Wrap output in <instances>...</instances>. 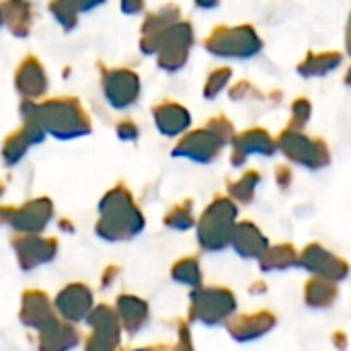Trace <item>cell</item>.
I'll use <instances>...</instances> for the list:
<instances>
[{"label": "cell", "instance_id": "cell-18", "mask_svg": "<svg viewBox=\"0 0 351 351\" xmlns=\"http://www.w3.org/2000/svg\"><path fill=\"white\" fill-rule=\"evenodd\" d=\"M119 8L128 16L142 14L146 10V0H119Z\"/></svg>", "mask_w": 351, "mask_h": 351}, {"label": "cell", "instance_id": "cell-14", "mask_svg": "<svg viewBox=\"0 0 351 351\" xmlns=\"http://www.w3.org/2000/svg\"><path fill=\"white\" fill-rule=\"evenodd\" d=\"M47 8H49V12H51V16L56 19V23L66 31V33H70V31H74L76 27H78V12L70 6V4H66L64 0H51L49 4H47Z\"/></svg>", "mask_w": 351, "mask_h": 351}, {"label": "cell", "instance_id": "cell-3", "mask_svg": "<svg viewBox=\"0 0 351 351\" xmlns=\"http://www.w3.org/2000/svg\"><path fill=\"white\" fill-rule=\"evenodd\" d=\"M195 43V33H193V25L189 21H179L173 27H169L156 45V64L160 70L165 72H179L185 68L191 47Z\"/></svg>", "mask_w": 351, "mask_h": 351}, {"label": "cell", "instance_id": "cell-16", "mask_svg": "<svg viewBox=\"0 0 351 351\" xmlns=\"http://www.w3.org/2000/svg\"><path fill=\"white\" fill-rule=\"evenodd\" d=\"M251 95H257V88H255L249 80H241V82H237V84L230 88V97H232L234 101L247 99V97H251Z\"/></svg>", "mask_w": 351, "mask_h": 351}, {"label": "cell", "instance_id": "cell-19", "mask_svg": "<svg viewBox=\"0 0 351 351\" xmlns=\"http://www.w3.org/2000/svg\"><path fill=\"white\" fill-rule=\"evenodd\" d=\"M117 136L121 140H136L138 138V125L132 119H123L117 123Z\"/></svg>", "mask_w": 351, "mask_h": 351}, {"label": "cell", "instance_id": "cell-12", "mask_svg": "<svg viewBox=\"0 0 351 351\" xmlns=\"http://www.w3.org/2000/svg\"><path fill=\"white\" fill-rule=\"evenodd\" d=\"M343 64L341 51H308L306 58L298 64L296 72L311 80V78H323L335 72Z\"/></svg>", "mask_w": 351, "mask_h": 351}, {"label": "cell", "instance_id": "cell-8", "mask_svg": "<svg viewBox=\"0 0 351 351\" xmlns=\"http://www.w3.org/2000/svg\"><path fill=\"white\" fill-rule=\"evenodd\" d=\"M179 21H181V8L175 2H169L158 10L148 12L140 29V51L144 56H156V45L160 35Z\"/></svg>", "mask_w": 351, "mask_h": 351}, {"label": "cell", "instance_id": "cell-5", "mask_svg": "<svg viewBox=\"0 0 351 351\" xmlns=\"http://www.w3.org/2000/svg\"><path fill=\"white\" fill-rule=\"evenodd\" d=\"M278 148L292 160L306 167H323L329 162V150L323 140L308 138L302 130L286 128L278 138Z\"/></svg>", "mask_w": 351, "mask_h": 351}, {"label": "cell", "instance_id": "cell-2", "mask_svg": "<svg viewBox=\"0 0 351 351\" xmlns=\"http://www.w3.org/2000/svg\"><path fill=\"white\" fill-rule=\"evenodd\" d=\"M204 49L220 60H251L263 51V39L251 23L220 25L204 39Z\"/></svg>", "mask_w": 351, "mask_h": 351}, {"label": "cell", "instance_id": "cell-7", "mask_svg": "<svg viewBox=\"0 0 351 351\" xmlns=\"http://www.w3.org/2000/svg\"><path fill=\"white\" fill-rule=\"evenodd\" d=\"M14 88L21 101H41L49 88L45 68L37 56H25L14 70Z\"/></svg>", "mask_w": 351, "mask_h": 351}, {"label": "cell", "instance_id": "cell-9", "mask_svg": "<svg viewBox=\"0 0 351 351\" xmlns=\"http://www.w3.org/2000/svg\"><path fill=\"white\" fill-rule=\"evenodd\" d=\"M152 117L160 134L165 136H181L191 125V113L185 105L175 101H162L152 107Z\"/></svg>", "mask_w": 351, "mask_h": 351}, {"label": "cell", "instance_id": "cell-10", "mask_svg": "<svg viewBox=\"0 0 351 351\" xmlns=\"http://www.w3.org/2000/svg\"><path fill=\"white\" fill-rule=\"evenodd\" d=\"M33 21L35 16L31 0H2V23L12 37H29Z\"/></svg>", "mask_w": 351, "mask_h": 351}, {"label": "cell", "instance_id": "cell-22", "mask_svg": "<svg viewBox=\"0 0 351 351\" xmlns=\"http://www.w3.org/2000/svg\"><path fill=\"white\" fill-rule=\"evenodd\" d=\"M343 82H346V84H348V86L351 88V66L348 68V72H346V78H343Z\"/></svg>", "mask_w": 351, "mask_h": 351}, {"label": "cell", "instance_id": "cell-1", "mask_svg": "<svg viewBox=\"0 0 351 351\" xmlns=\"http://www.w3.org/2000/svg\"><path fill=\"white\" fill-rule=\"evenodd\" d=\"M21 117L39 123L45 134L60 140H72L90 132V119L76 97L21 101Z\"/></svg>", "mask_w": 351, "mask_h": 351}, {"label": "cell", "instance_id": "cell-13", "mask_svg": "<svg viewBox=\"0 0 351 351\" xmlns=\"http://www.w3.org/2000/svg\"><path fill=\"white\" fill-rule=\"evenodd\" d=\"M230 80H232V68L230 66H220V68L212 70L204 82V97L208 101L216 99L224 88H228Z\"/></svg>", "mask_w": 351, "mask_h": 351}, {"label": "cell", "instance_id": "cell-4", "mask_svg": "<svg viewBox=\"0 0 351 351\" xmlns=\"http://www.w3.org/2000/svg\"><path fill=\"white\" fill-rule=\"evenodd\" d=\"M99 70H101L103 97L113 109L123 111V109H130L132 105L138 103L142 82H140V76L136 70H132V68H107L103 64H99Z\"/></svg>", "mask_w": 351, "mask_h": 351}, {"label": "cell", "instance_id": "cell-15", "mask_svg": "<svg viewBox=\"0 0 351 351\" xmlns=\"http://www.w3.org/2000/svg\"><path fill=\"white\" fill-rule=\"evenodd\" d=\"M311 115H313V105H311V101L304 99V97L296 99V101L292 103V119H290V125H288V128L302 130V128L308 123Z\"/></svg>", "mask_w": 351, "mask_h": 351}, {"label": "cell", "instance_id": "cell-11", "mask_svg": "<svg viewBox=\"0 0 351 351\" xmlns=\"http://www.w3.org/2000/svg\"><path fill=\"white\" fill-rule=\"evenodd\" d=\"M234 162L241 165V160L249 154H265L271 156L278 148V142L265 132L263 128H251L243 134H239L234 140Z\"/></svg>", "mask_w": 351, "mask_h": 351}, {"label": "cell", "instance_id": "cell-21", "mask_svg": "<svg viewBox=\"0 0 351 351\" xmlns=\"http://www.w3.org/2000/svg\"><path fill=\"white\" fill-rule=\"evenodd\" d=\"M346 51H348V56L351 58V12L350 19H348V25H346Z\"/></svg>", "mask_w": 351, "mask_h": 351}, {"label": "cell", "instance_id": "cell-17", "mask_svg": "<svg viewBox=\"0 0 351 351\" xmlns=\"http://www.w3.org/2000/svg\"><path fill=\"white\" fill-rule=\"evenodd\" d=\"M66 4H70L78 14H84V12H90L99 6H103L107 0H64Z\"/></svg>", "mask_w": 351, "mask_h": 351}, {"label": "cell", "instance_id": "cell-6", "mask_svg": "<svg viewBox=\"0 0 351 351\" xmlns=\"http://www.w3.org/2000/svg\"><path fill=\"white\" fill-rule=\"evenodd\" d=\"M228 140L224 136H220L210 123L202 130H195L191 134H187L179 144L177 148L173 150L175 156H185V158H191V160H197V162H208L212 160L220 150L222 146L226 144Z\"/></svg>", "mask_w": 351, "mask_h": 351}, {"label": "cell", "instance_id": "cell-20", "mask_svg": "<svg viewBox=\"0 0 351 351\" xmlns=\"http://www.w3.org/2000/svg\"><path fill=\"white\" fill-rule=\"evenodd\" d=\"M193 4L202 10H214V8H218L220 0H193Z\"/></svg>", "mask_w": 351, "mask_h": 351}]
</instances>
